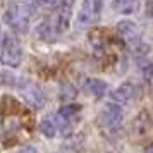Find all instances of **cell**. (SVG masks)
Masks as SVG:
<instances>
[{"mask_svg":"<svg viewBox=\"0 0 153 153\" xmlns=\"http://www.w3.org/2000/svg\"><path fill=\"white\" fill-rule=\"evenodd\" d=\"M84 90L88 91L90 95H93L95 98H102V97L107 95L108 84L105 83L103 79H100V77H90V79L84 83Z\"/></svg>","mask_w":153,"mask_h":153,"instance_id":"obj_9","label":"cell"},{"mask_svg":"<svg viewBox=\"0 0 153 153\" xmlns=\"http://www.w3.org/2000/svg\"><path fill=\"white\" fill-rule=\"evenodd\" d=\"M122 120H124L122 107L117 103H107L100 114V127L107 136L117 134L120 126H122Z\"/></svg>","mask_w":153,"mask_h":153,"instance_id":"obj_2","label":"cell"},{"mask_svg":"<svg viewBox=\"0 0 153 153\" xmlns=\"http://www.w3.org/2000/svg\"><path fill=\"white\" fill-rule=\"evenodd\" d=\"M38 36L42 38V40H47V42H52V40H55V36L60 33L59 28H57V22H55V17H47L45 21L38 26Z\"/></svg>","mask_w":153,"mask_h":153,"instance_id":"obj_8","label":"cell"},{"mask_svg":"<svg viewBox=\"0 0 153 153\" xmlns=\"http://www.w3.org/2000/svg\"><path fill=\"white\" fill-rule=\"evenodd\" d=\"M146 9H148V16L153 19V0H150V4H148V7Z\"/></svg>","mask_w":153,"mask_h":153,"instance_id":"obj_17","label":"cell"},{"mask_svg":"<svg viewBox=\"0 0 153 153\" xmlns=\"http://www.w3.org/2000/svg\"><path fill=\"white\" fill-rule=\"evenodd\" d=\"M21 91H22V97H24V102H26L31 108L38 110V108H43V107H45L47 97H45V93L42 91L40 86H36L35 83L28 81V84H26Z\"/></svg>","mask_w":153,"mask_h":153,"instance_id":"obj_6","label":"cell"},{"mask_svg":"<svg viewBox=\"0 0 153 153\" xmlns=\"http://www.w3.org/2000/svg\"><path fill=\"white\" fill-rule=\"evenodd\" d=\"M36 2H38V0H22V5L28 9V10H31V9L36 7Z\"/></svg>","mask_w":153,"mask_h":153,"instance_id":"obj_15","label":"cell"},{"mask_svg":"<svg viewBox=\"0 0 153 153\" xmlns=\"http://www.w3.org/2000/svg\"><path fill=\"white\" fill-rule=\"evenodd\" d=\"M112 7L119 14H132L138 9V0H114Z\"/></svg>","mask_w":153,"mask_h":153,"instance_id":"obj_12","label":"cell"},{"mask_svg":"<svg viewBox=\"0 0 153 153\" xmlns=\"http://www.w3.org/2000/svg\"><path fill=\"white\" fill-rule=\"evenodd\" d=\"M60 131V127H59V120H57L55 114L53 115H47V117H43L40 120V132H42L45 138H55L57 132Z\"/></svg>","mask_w":153,"mask_h":153,"instance_id":"obj_10","label":"cell"},{"mask_svg":"<svg viewBox=\"0 0 153 153\" xmlns=\"http://www.w3.org/2000/svg\"><path fill=\"white\" fill-rule=\"evenodd\" d=\"M103 4L105 0H83L76 17L77 28H88V26L97 24L103 10Z\"/></svg>","mask_w":153,"mask_h":153,"instance_id":"obj_4","label":"cell"},{"mask_svg":"<svg viewBox=\"0 0 153 153\" xmlns=\"http://www.w3.org/2000/svg\"><path fill=\"white\" fill-rule=\"evenodd\" d=\"M139 95V90L138 86L134 83H131V81H126V83H122L120 86H117L115 90L112 91V100H114V103H131L132 100H136Z\"/></svg>","mask_w":153,"mask_h":153,"instance_id":"obj_7","label":"cell"},{"mask_svg":"<svg viewBox=\"0 0 153 153\" xmlns=\"http://www.w3.org/2000/svg\"><path fill=\"white\" fill-rule=\"evenodd\" d=\"M0 62L7 67H19L22 62V48L17 38L12 35H5L2 38V48H0Z\"/></svg>","mask_w":153,"mask_h":153,"instance_id":"obj_3","label":"cell"},{"mask_svg":"<svg viewBox=\"0 0 153 153\" xmlns=\"http://www.w3.org/2000/svg\"><path fill=\"white\" fill-rule=\"evenodd\" d=\"M152 129H153V117H152V114L146 110V108H143L136 117L132 119V122H131V134L134 136V138H145V136H148V134L152 132Z\"/></svg>","mask_w":153,"mask_h":153,"instance_id":"obj_5","label":"cell"},{"mask_svg":"<svg viewBox=\"0 0 153 153\" xmlns=\"http://www.w3.org/2000/svg\"><path fill=\"white\" fill-rule=\"evenodd\" d=\"M29 12L22 4H9L4 12V22L10 26L16 33H28L29 28Z\"/></svg>","mask_w":153,"mask_h":153,"instance_id":"obj_1","label":"cell"},{"mask_svg":"<svg viewBox=\"0 0 153 153\" xmlns=\"http://www.w3.org/2000/svg\"><path fill=\"white\" fill-rule=\"evenodd\" d=\"M17 153H38V150H36L35 146H24V148H21Z\"/></svg>","mask_w":153,"mask_h":153,"instance_id":"obj_16","label":"cell"},{"mask_svg":"<svg viewBox=\"0 0 153 153\" xmlns=\"http://www.w3.org/2000/svg\"><path fill=\"white\" fill-rule=\"evenodd\" d=\"M146 153H153V143H150V145L146 146Z\"/></svg>","mask_w":153,"mask_h":153,"instance_id":"obj_18","label":"cell"},{"mask_svg":"<svg viewBox=\"0 0 153 153\" xmlns=\"http://www.w3.org/2000/svg\"><path fill=\"white\" fill-rule=\"evenodd\" d=\"M60 97L65 100V98H74L76 97V88L72 86V84H64L62 86V91H60Z\"/></svg>","mask_w":153,"mask_h":153,"instance_id":"obj_13","label":"cell"},{"mask_svg":"<svg viewBox=\"0 0 153 153\" xmlns=\"http://www.w3.org/2000/svg\"><path fill=\"white\" fill-rule=\"evenodd\" d=\"M0 84L2 86H14V88L22 90L28 84V79H24L21 76H16L12 71H0Z\"/></svg>","mask_w":153,"mask_h":153,"instance_id":"obj_11","label":"cell"},{"mask_svg":"<svg viewBox=\"0 0 153 153\" xmlns=\"http://www.w3.org/2000/svg\"><path fill=\"white\" fill-rule=\"evenodd\" d=\"M42 4L47 5V7H50V9H57V7H60L62 0H42Z\"/></svg>","mask_w":153,"mask_h":153,"instance_id":"obj_14","label":"cell"}]
</instances>
